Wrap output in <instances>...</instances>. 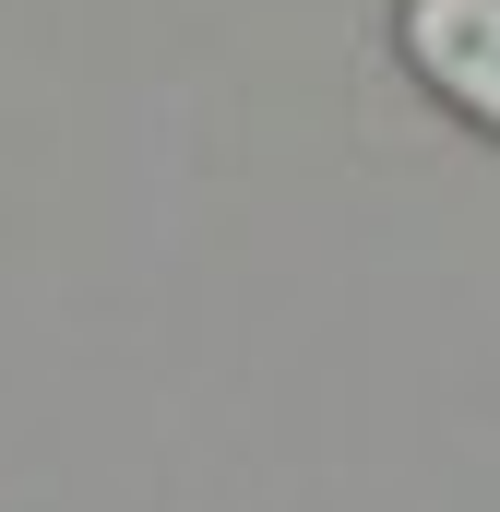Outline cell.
<instances>
[{
    "label": "cell",
    "instance_id": "cell-1",
    "mask_svg": "<svg viewBox=\"0 0 500 512\" xmlns=\"http://www.w3.org/2000/svg\"><path fill=\"white\" fill-rule=\"evenodd\" d=\"M405 60L477 131H500V0H405Z\"/></svg>",
    "mask_w": 500,
    "mask_h": 512
}]
</instances>
